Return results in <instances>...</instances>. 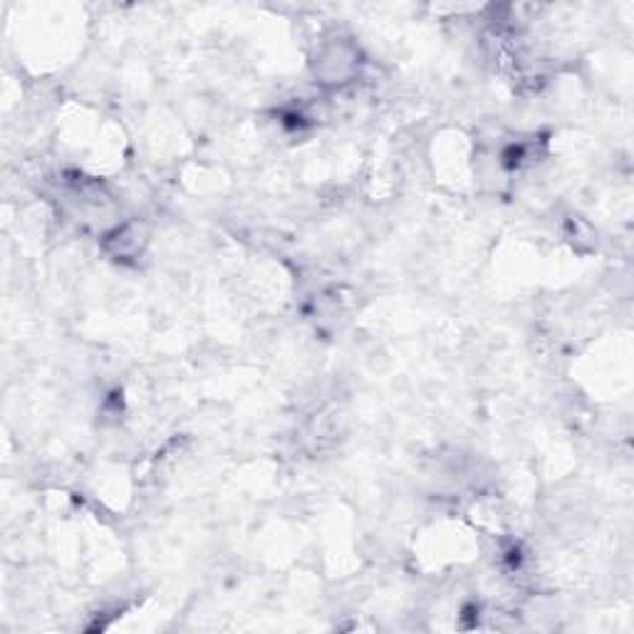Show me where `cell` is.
<instances>
[{
    "label": "cell",
    "instance_id": "7a4b0ae2",
    "mask_svg": "<svg viewBox=\"0 0 634 634\" xmlns=\"http://www.w3.org/2000/svg\"><path fill=\"white\" fill-rule=\"evenodd\" d=\"M144 246H147V229L142 223H122L105 235V248L122 260L137 258Z\"/></svg>",
    "mask_w": 634,
    "mask_h": 634
},
{
    "label": "cell",
    "instance_id": "6da1fadb",
    "mask_svg": "<svg viewBox=\"0 0 634 634\" xmlns=\"http://www.w3.org/2000/svg\"><path fill=\"white\" fill-rule=\"evenodd\" d=\"M359 72V50L348 38H330L320 45L315 58V77L322 85H348Z\"/></svg>",
    "mask_w": 634,
    "mask_h": 634
}]
</instances>
